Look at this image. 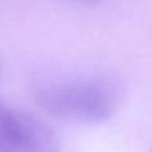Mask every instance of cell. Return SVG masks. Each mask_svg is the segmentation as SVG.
Here are the masks:
<instances>
[{
    "label": "cell",
    "instance_id": "4",
    "mask_svg": "<svg viewBox=\"0 0 152 152\" xmlns=\"http://www.w3.org/2000/svg\"><path fill=\"white\" fill-rule=\"evenodd\" d=\"M82 3H94V1H98V0H80Z\"/></svg>",
    "mask_w": 152,
    "mask_h": 152
},
{
    "label": "cell",
    "instance_id": "2",
    "mask_svg": "<svg viewBox=\"0 0 152 152\" xmlns=\"http://www.w3.org/2000/svg\"><path fill=\"white\" fill-rule=\"evenodd\" d=\"M16 152H58V139L49 124L37 116L16 110Z\"/></svg>",
    "mask_w": 152,
    "mask_h": 152
},
{
    "label": "cell",
    "instance_id": "3",
    "mask_svg": "<svg viewBox=\"0 0 152 152\" xmlns=\"http://www.w3.org/2000/svg\"><path fill=\"white\" fill-rule=\"evenodd\" d=\"M18 121L16 110L0 102V152H16Z\"/></svg>",
    "mask_w": 152,
    "mask_h": 152
},
{
    "label": "cell",
    "instance_id": "1",
    "mask_svg": "<svg viewBox=\"0 0 152 152\" xmlns=\"http://www.w3.org/2000/svg\"><path fill=\"white\" fill-rule=\"evenodd\" d=\"M43 110L70 123L97 124L116 110L117 94L104 80H75L43 86L37 96Z\"/></svg>",
    "mask_w": 152,
    "mask_h": 152
}]
</instances>
